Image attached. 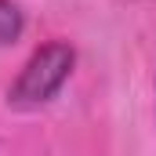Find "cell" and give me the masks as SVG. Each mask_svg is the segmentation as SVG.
I'll return each mask as SVG.
<instances>
[{
    "mask_svg": "<svg viewBox=\"0 0 156 156\" xmlns=\"http://www.w3.org/2000/svg\"><path fill=\"white\" fill-rule=\"evenodd\" d=\"M73 66H76L73 44H66V40L40 44L26 58V66L18 69L15 83L7 87V105H15V109H40V105H47L66 87V80L73 76Z\"/></svg>",
    "mask_w": 156,
    "mask_h": 156,
    "instance_id": "cell-1",
    "label": "cell"
},
{
    "mask_svg": "<svg viewBox=\"0 0 156 156\" xmlns=\"http://www.w3.org/2000/svg\"><path fill=\"white\" fill-rule=\"evenodd\" d=\"M26 29V15L15 0H0V44H15Z\"/></svg>",
    "mask_w": 156,
    "mask_h": 156,
    "instance_id": "cell-2",
    "label": "cell"
}]
</instances>
